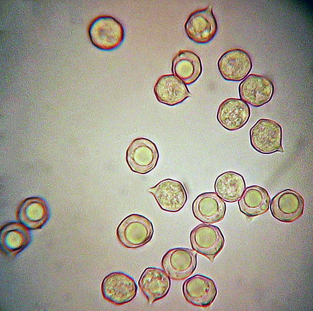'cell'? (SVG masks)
I'll list each match as a JSON object with an SVG mask.
<instances>
[{"mask_svg":"<svg viewBox=\"0 0 313 311\" xmlns=\"http://www.w3.org/2000/svg\"><path fill=\"white\" fill-rule=\"evenodd\" d=\"M270 205L271 213L276 219L283 223H291L302 215L304 200L296 191L286 189L276 195Z\"/></svg>","mask_w":313,"mask_h":311,"instance_id":"obj_13","label":"cell"},{"mask_svg":"<svg viewBox=\"0 0 313 311\" xmlns=\"http://www.w3.org/2000/svg\"><path fill=\"white\" fill-rule=\"evenodd\" d=\"M182 292L188 303L202 307L209 306L217 295V288L214 281L208 277L199 274L184 281Z\"/></svg>","mask_w":313,"mask_h":311,"instance_id":"obj_12","label":"cell"},{"mask_svg":"<svg viewBox=\"0 0 313 311\" xmlns=\"http://www.w3.org/2000/svg\"><path fill=\"white\" fill-rule=\"evenodd\" d=\"M251 145L263 154L283 152L282 129L276 121L269 119L258 120L250 130Z\"/></svg>","mask_w":313,"mask_h":311,"instance_id":"obj_3","label":"cell"},{"mask_svg":"<svg viewBox=\"0 0 313 311\" xmlns=\"http://www.w3.org/2000/svg\"><path fill=\"white\" fill-rule=\"evenodd\" d=\"M190 241L194 251L213 262L222 249L225 238L217 227L202 224L191 231Z\"/></svg>","mask_w":313,"mask_h":311,"instance_id":"obj_6","label":"cell"},{"mask_svg":"<svg viewBox=\"0 0 313 311\" xmlns=\"http://www.w3.org/2000/svg\"><path fill=\"white\" fill-rule=\"evenodd\" d=\"M250 55L241 49L229 50L219 57L217 67L222 77L226 80L239 81L244 79L252 68Z\"/></svg>","mask_w":313,"mask_h":311,"instance_id":"obj_11","label":"cell"},{"mask_svg":"<svg viewBox=\"0 0 313 311\" xmlns=\"http://www.w3.org/2000/svg\"><path fill=\"white\" fill-rule=\"evenodd\" d=\"M196 254L185 248L169 250L161 261L164 271L171 279L175 280H184L190 276L196 269Z\"/></svg>","mask_w":313,"mask_h":311,"instance_id":"obj_9","label":"cell"},{"mask_svg":"<svg viewBox=\"0 0 313 311\" xmlns=\"http://www.w3.org/2000/svg\"><path fill=\"white\" fill-rule=\"evenodd\" d=\"M28 229L18 223H10L5 225L1 232L2 249L10 255H14L21 251L30 240Z\"/></svg>","mask_w":313,"mask_h":311,"instance_id":"obj_21","label":"cell"},{"mask_svg":"<svg viewBox=\"0 0 313 311\" xmlns=\"http://www.w3.org/2000/svg\"><path fill=\"white\" fill-rule=\"evenodd\" d=\"M49 216V211L46 203L39 197L26 199L20 205L18 212L20 223L32 230L41 228Z\"/></svg>","mask_w":313,"mask_h":311,"instance_id":"obj_20","label":"cell"},{"mask_svg":"<svg viewBox=\"0 0 313 311\" xmlns=\"http://www.w3.org/2000/svg\"><path fill=\"white\" fill-rule=\"evenodd\" d=\"M152 222L139 214H131L124 218L118 225L116 235L124 247L136 249L150 241L153 234Z\"/></svg>","mask_w":313,"mask_h":311,"instance_id":"obj_1","label":"cell"},{"mask_svg":"<svg viewBox=\"0 0 313 311\" xmlns=\"http://www.w3.org/2000/svg\"><path fill=\"white\" fill-rule=\"evenodd\" d=\"M251 115L250 106L241 99L230 98L219 105L217 119L225 129L234 131L242 127Z\"/></svg>","mask_w":313,"mask_h":311,"instance_id":"obj_14","label":"cell"},{"mask_svg":"<svg viewBox=\"0 0 313 311\" xmlns=\"http://www.w3.org/2000/svg\"><path fill=\"white\" fill-rule=\"evenodd\" d=\"M104 298L117 305L132 301L136 296L138 287L129 275L120 272H113L103 279L101 285Z\"/></svg>","mask_w":313,"mask_h":311,"instance_id":"obj_5","label":"cell"},{"mask_svg":"<svg viewBox=\"0 0 313 311\" xmlns=\"http://www.w3.org/2000/svg\"><path fill=\"white\" fill-rule=\"evenodd\" d=\"M138 284L149 304L165 297L171 285L170 278L160 268L148 267L142 273Z\"/></svg>","mask_w":313,"mask_h":311,"instance_id":"obj_15","label":"cell"},{"mask_svg":"<svg viewBox=\"0 0 313 311\" xmlns=\"http://www.w3.org/2000/svg\"><path fill=\"white\" fill-rule=\"evenodd\" d=\"M155 198L160 208L165 211L175 213L185 206L187 194L180 181L166 179L148 190Z\"/></svg>","mask_w":313,"mask_h":311,"instance_id":"obj_7","label":"cell"},{"mask_svg":"<svg viewBox=\"0 0 313 311\" xmlns=\"http://www.w3.org/2000/svg\"><path fill=\"white\" fill-rule=\"evenodd\" d=\"M217 30V23L211 6L192 12L185 24V31L188 37L198 43L210 41Z\"/></svg>","mask_w":313,"mask_h":311,"instance_id":"obj_8","label":"cell"},{"mask_svg":"<svg viewBox=\"0 0 313 311\" xmlns=\"http://www.w3.org/2000/svg\"><path fill=\"white\" fill-rule=\"evenodd\" d=\"M270 197L264 188L257 185L248 187L238 200L240 211L248 217H254L266 212Z\"/></svg>","mask_w":313,"mask_h":311,"instance_id":"obj_19","label":"cell"},{"mask_svg":"<svg viewBox=\"0 0 313 311\" xmlns=\"http://www.w3.org/2000/svg\"><path fill=\"white\" fill-rule=\"evenodd\" d=\"M153 91L160 102L169 106L178 104L191 96L186 84L173 74L159 77Z\"/></svg>","mask_w":313,"mask_h":311,"instance_id":"obj_16","label":"cell"},{"mask_svg":"<svg viewBox=\"0 0 313 311\" xmlns=\"http://www.w3.org/2000/svg\"><path fill=\"white\" fill-rule=\"evenodd\" d=\"M194 216L205 224H213L224 217L226 207L223 200L214 192H205L198 195L192 203Z\"/></svg>","mask_w":313,"mask_h":311,"instance_id":"obj_17","label":"cell"},{"mask_svg":"<svg viewBox=\"0 0 313 311\" xmlns=\"http://www.w3.org/2000/svg\"><path fill=\"white\" fill-rule=\"evenodd\" d=\"M88 35L96 47L104 50H111L122 43L125 33L123 25L118 19L109 15H100L92 21Z\"/></svg>","mask_w":313,"mask_h":311,"instance_id":"obj_2","label":"cell"},{"mask_svg":"<svg viewBox=\"0 0 313 311\" xmlns=\"http://www.w3.org/2000/svg\"><path fill=\"white\" fill-rule=\"evenodd\" d=\"M214 189L217 195L223 201L233 203L238 201L245 189L242 175L234 171H227L216 179Z\"/></svg>","mask_w":313,"mask_h":311,"instance_id":"obj_22","label":"cell"},{"mask_svg":"<svg viewBox=\"0 0 313 311\" xmlns=\"http://www.w3.org/2000/svg\"><path fill=\"white\" fill-rule=\"evenodd\" d=\"M174 75L186 84L194 82L202 72L199 57L190 50H182L174 57L172 63Z\"/></svg>","mask_w":313,"mask_h":311,"instance_id":"obj_18","label":"cell"},{"mask_svg":"<svg viewBox=\"0 0 313 311\" xmlns=\"http://www.w3.org/2000/svg\"><path fill=\"white\" fill-rule=\"evenodd\" d=\"M159 158L156 145L145 138L134 139L126 151V162L129 168L139 174H146L153 169Z\"/></svg>","mask_w":313,"mask_h":311,"instance_id":"obj_4","label":"cell"},{"mask_svg":"<svg viewBox=\"0 0 313 311\" xmlns=\"http://www.w3.org/2000/svg\"><path fill=\"white\" fill-rule=\"evenodd\" d=\"M238 92L243 101L254 107H260L269 102L274 93V85L268 77L251 74L239 84Z\"/></svg>","mask_w":313,"mask_h":311,"instance_id":"obj_10","label":"cell"}]
</instances>
